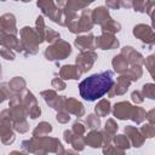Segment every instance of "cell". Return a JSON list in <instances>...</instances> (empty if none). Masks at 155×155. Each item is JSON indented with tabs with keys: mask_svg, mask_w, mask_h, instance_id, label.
Segmentation results:
<instances>
[{
	"mask_svg": "<svg viewBox=\"0 0 155 155\" xmlns=\"http://www.w3.org/2000/svg\"><path fill=\"white\" fill-rule=\"evenodd\" d=\"M113 84V71L105 70L98 74H92L88 78L84 79L79 84V92L85 101L93 102L107 94Z\"/></svg>",
	"mask_w": 155,
	"mask_h": 155,
	"instance_id": "cell-1",
	"label": "cell"
},
{
	"mask_svg": "<svg viewBox=\"0 0 155 155\" xmlns=\"http://www.w3.org/2000/svg\"><path fill=\"white\" fill-rule=\"evenodd\" d=\"M22 149L24 153H33V154H47V153L64 154L65 153L59 139L48 137V136H42V137L33 136L30 139H25L22 142Z\"/></svg>",
	"mask_w": 155,
	"mask_h": 155,
	"instance_id": "cell-2",
	"label": "cell"
},
{
	"mask_svg": "<svg viewBox=\"0 0 155 155\" xmlns=\"http://www.w3.org/2000/svg\"><path fill=\"white\" fill-rule=\"evenodd\" d=\"M19 46H21V52L24 56H33L39 52V45L42 44L44 41L38 35L34 28L31 27H23L19 31Z\"/></svg>",
	"mask_w": 155,
	"mask_h": 155,
	"instance_id": "cell-3",
	"label": "cell"
},
{
	"mask_svg": "<svg viewBox=\"0 0 155 155\" xmlns=\"http://www.w3.org/2000/svg\"><path fill=\"white\" fill-rule=\"evenodd\" d=\"M70 53H71L70 44L64 40H61V39L52 42L44 52L45 58L47 61H52V62H58V61L65 59L68 56H70Z\"/></svg>",
	"mask_w": 155,
	"mask_h": 155,
	"instance_id": "cell-4",
	"label": "cell"
},
{
	"mask_svg": "<svg viewBox=\"0 0 155 155\" xmlns=\"http://www.w3.org/2000/svg\"><path fill=\"white\" fill-rule=\"evenodd\" d=\"M93 25L94 24H93L92 18H91V10H88L87 7L81 11L79 17H76L75 19H73L71 22H69L67 24L69 31L73 34L87 33L93 28Z\"/></svg>",
	"mask_w": 155,
	"mask_h": 155,
	"instance_id": "cell-5",
	"label": "cell"
},
{
	"mask_svg": "<svg viewBox=\"0 0 155 155\" xmlns=\"http://www.w3.org/2000/svg\"><path fill=\"white\" fill-rule=\"evenodd\" d=\"M21 97H22V102H23V105L25 108L27 115L33 120L39 117L41 115V109L38 104V101H36L35 96L30 91L24 90V93Z\"/></svg>",
	"mask_w": 155,
	"mask_h": 155,
	"instance_id": "cell-6",
	"label": "cell"
},
{
	"mask_svg": "<svg viewBox=\"0 0 155 155\" xmlns=\"http://www.w3.org/2000/svg\"><path fill=\"white\" fill-rule=\"evenodd\" d=\"M10 103H8V110H10V114L12 116V120L13 122L15 121H21V120H25V117L28 116L27 115V111H25V108L23 105V102H22V97L18 96V94H13L10 99Z\"/></svg>",
	"mask_w": 155,
	"mask_h": 155,
	"instance_id": "cell-7",
	"label": "cell"
},
{
	"mask_svg": "<svg viewBox=\"0 0 155 155\" xmlns=\"http://www.w3.org/2000/svg\"><path fill=\"white\" fill-rule=\"evenodd\" d=\"M97 58H98V54L93 50L81 51L75 58V63H76V65L80 68V70L84 74V73L88 71L93 67V64L97 61Z\"/></svg>",
	"mask_w": 155,
	"mask_h": 155,
	"instance_id": "cell-8",
	"label": "cell"
},
{
	"mask_svg": "<svg viewBox=\"0 0 155 155\" xmlns=\"http://www.w3.org/2000/svg\"><path fill=\"white\" fill-rule=\"evenodd\" d=\"M133 35L139 39L140 41L148 44V45H153L155 41V34L154 30L150 25L147 24H137L133 27Z\"/></svg>",
	"mask_w": 155,
	"mask_h": 155,
	"instance_id": "cell-9",
	"label": "cell"
},
{
	"mask_svg": "<svg viewBox=\"0 0 155 155\" xmlns=\"http://www.w3.org/2000/svg\"><path fill=\"white\" fill-rule=\"evenodd\" d=\"M120 45L119 40L115 38L114 34L110 33H102L101 36L94 38V47L102 50H113L117 48Z\"/></svg>",
	"mask_w": 155,
	"mask_h": 155,
	"instance_id": "cell-10",
	"label": "cell"
},
{
	"mask_svg": "<svg viewBox=\"0 0 155 155\" xmlns=\"http://www.w3.org/2000/svg\"><path fill=\"white\" fill-rule=\"evenodd\" d=\"M131 85V80L122 73L120 74V76L117 78L116 82L114 81L113 86L110 87V90L108 91V96L109 97H115V96H122L127 92L128 87Z\"/></svg>",
	"mask_w": 155,
	"mask_h": 155,
	"instance_id": "cell-11",
	"label": "cell"
},
{
	"mask_svg": "<svg viewBox=\"0 0 155 155\" xmlns=\"http://www.w3.org/2000/svg\"><path fill=\"white\" fill-rule=\"evenodd\" d=\"M120 54H122L127 63L131 65H142L144 63V57L142 56V53H139L138 51H136L132 46H125L121 48Z\"/></svg>",
	"mask_w": 155,
	"mask_h": 155,
	"instance_id": "cell-12",
	"label": "cell"
},
{
	"mask_svg": "<svg viewBox=\"0 0 155 155\" xmlns=\"http://www.w3.org/2000/svg\"><path fill=\"white\" fill-rule=\"evenodd\" d=\"M63 138H64V142L70 144L76 151H82L85 149V140H84V137L82 136H79V134H75L71 130H65L63 132Z\"/></svg>",
	"mask_w": 155,
	"mask_h": 155,
	"instance_id": "cell-13",
	"label": "cell"
},
{
	"mask_svg": "<svg viewBox=\"0 0 155 155\" xmlns=\"http://www.w3.org/2000/svg\"><path fill=\"white\" fill-rule=\"evenodd\" d=\"M132 104L127 101H122V102H117L114 104L113 107V115L119 119V120H127L130 119L131 115V110H132Z\"/></svg>",
	"mask_w": 155,
	"mask_h": 155,
	"instance_id": "cell-14",
	"label": "cell"
},
{
	"mask_svg": "<svg viewBox=\"0 0 155 155\" xmlns=\"http://www.w3.org/2000/svg\"><path fill=\"white\" fill-rule=\"evenodd\" d=\"M125 133L131 143V145H133L134 148H139L144 144L145 138L144 136L140 133L139 128L134 127V126H126L125 127Z\"/></svg>",
	"mask_w": 155,
	"mask_h": 155,
	"instance_id": "cell-15",
	"label": "cell"
},
{
	"mask_svg": "<svg viewBox=\"0 0 155 155\" xmlns=\"http://www.w3.org/2000/svg\"><path fill=\"white\" fill-rule=\"evenodd\" d=\"M81 75L82 71L76 64H65L59 69V78L63 80H78L81 78Z\"/></svg>",
	"mask_w": 155,
	"mask_h": 155,
	"instance_id": "cell-16",
	"label": "cell"
},
{
	"mask_svg": "<svg viewBox=\"0 0 155 155\" xmlns=\"http://www.w3.org/2000/svg\"><path fill=\"white\" fill-rule=\"evenodd\" d=\"M64 110H67L69 114H73L78 117H81L85 115V107L84 104L75 99V98H65L64 102Z\"/></svg>",
	"mask_w": 155,
	"mask_h": 155,
	"instance_id": "cell-17",
	"label": "cell"
},
{
	"mask_svg": "<svg viewBox=\"0 0 155 155\" xmlns=\"http://www.w3.org/2000/svg\"><path fill=\"white\" fill-rule=\"evenodd\" d=\"M0 46H5V47H8L17 52H21L19 40L17 39V36L8 34L6 31H2V30H0Z\"/></svg>",
	"mask_w": 155,
	"mask_h": 155,
	"instance_id": "cell-18",
	"label": "cell"
},
{
	"mask_svg": "<svg viewBox=\"0 0 155 155\" xmlns=\"http://www.w3.org/2000/svg\"><path fill=\"white\" fill-rule=\"evenodd\" d=\"M94 35L93 34H86V35H80L74 40V45L80 50V51H88V50H94Z\"/></svg>",
	"mask_w": 155,
	"mask_h": 155,
	"instance_id": "cell-19",
	"label": "cell"
},
{
	"mask_svg": "<svg viewBox=\"0 0 155 155\" xmlns=\"http://www.w3.org/2000/svg\"><path fill=\"white\" fill-rule=\"evenodd\" d=\"M1 24H2V31H6L12 35H17L18 29L16 25V17L13 13H4L1 16Z\"/></svg>",
	"mask_w": 155,
	"mask_h": 155,
	"instance_id": "cell-20",
	"label": "cell"
},
{
	"mask_svg": "<svg viewBox=\"0 0 155 155\" xmlns=\"http://www.w3.org/2000/svg\"><path fill=\"white\" fill-rule=\"evenodd\" d=\"M91 18H92L93 24L103 25V24L110 18L108 7H104V6H98V7H96L94 10L91 11Z\"/></svg>",
	"mask_w": 155,
	"mask_h": 155,
	"instance_id": "cell-21",
	"label": "cell"
},
{
	"mask_svg": "<svg viewBox=\"0 0 155 155\" xmlns=\"http://www.w3.org/2000/svg\"><path fill=\"white\" fill-rule=\"evenodd\" d=\"M85 144L91 148H101L103 147V136L102 132L98 130H92L87 133L86 137H84Z\"/></svg>",
	"mask_w": 155,
	"mask_h": 155,
	"instance_id": "cell-22",
	"label": "cell"
},
{
	"mask_svg": "<svg viewBox=\"0 0 155 155\" xmlns=\"http://www.w3.org/2000/svg\"><path fill=\"white\" fill-rule=\"evenodd\" d=\"M7 85H8L10 90L12 91L13 94H19V93H22V92L25 90L27 82H25V80H24L23 78H21V76H15V78H12V79L7 82Z\"/></svg>",
	"mask_w": 155,
	"mask_h": 155,
	"instance_id": "cell-23",
	"label": "cell"
},
{
	"mask_svg": "<svg viewBox=\"0 0 155 155\" xmlns=\"http://www.w3.org/2000/svg\"><path fill=\"white\" fill-rule=\"evenodd\" d=\"M15 133L12 131V127L6 126L4 124H0V139L2 142V144L5 145H10L15 142Z\"/></svg>",
	"mask_w": 155,
	"mask_h": 155,
	"instance_id": "cell-24",
	"label": "cell"
},
{
	"mask_svg": "<svg viewBox=\"0 0 155 155\" xmlns=\"http://www.w3.org/2000/svg\"><path fill=\"white\" fill-rule=\"evenodd\" d=\"M110 111H111L110 101H109V99H105V98L101 99V101L96 104V107H94V113H96L99 117H102V116H108V115L110 114Z\"/></svg>",
	"mask_w": 155,
	"mask_h": 155,
	"instance_id": "cell-25",
	"label": "cell"
},
{
	"mask_svg": "<svg viewBox=\"0 0 155 155\" xmlns=\"http://www.w3.org/2000/svg\"><path fill=\"white\" fill-rule=\"evenodd\" d=\"M111 65H113V68H114V70H115L116 73L122 74V73H125V71L127 70V68H128L130 64L127 63L126 58H125L122 54H117V56H115V57L113 58Z\"/></svg>",
	"mask_w": 155,
	"mask_h": 155,
	"instance_id": "cell-26",
	"label": "cell"
},
{
	"mask_svg": "<svg viewBox=\"0 0 155 155\" xmlns=\"http://www.w3.org/2000/svg\"><path fill=\"white\" fill-rule=\"evenodd\" d=\"M94 0H68L67 6L64 8H68L70 11H79V10H84L86 7H88Z\"/></svg>",
	"mask_w": 155,
	"mask_h": 155,
	"instance_id": "cell-27",
	"label": "cell"
},
{
	"mask_svg": "<svg viewBox=\"0 0 155 155\" xmlns=\"http://www.w3.org/2000/svg\"><path fill=\"white\" fill-rule=\"evenodd\" d=\"M145 116H147V111H145L142 107H137V105H133V107H132L130 119H131L133 122H136L137 125H140V124L145 120Z\"/></svg>",
	"mask_w": 155,
	"mask_h": 155,
	"instance_id": "cell-28",
	"label": "cell"
},
{
	"mask_svg": "<svg viewBox=\"0 0 155 155\" xmlns=\"http://www.w3.org/2000/svg\"><path fill=\"white\" fill-rule=\"evenodd\" d=\"M52 125L50 122L46 121H41L39 122V125H36V127L33 130V136L34 137H42V136H47L48 133L52 132Z\"/></svg>",
	"mask_w": 155,
	"mask_h": 155,
	"instance_id": "cell-29",
	"label": "cell"
},
{
	"mask_svg": "<svg viewBox=\"0 0 155 155\" xmlns=\"http://www.w3.org/2000/svg\"><path fill=\"white\" fill-rule=\"evenodd\" d=\"M130 80L131 82L133 81H138L142 75H143V69H142V65H131V68L128 67L127 70L124 73Z\"/></svg>",
	"mask_w": 155,
	"mask_h": 155,
	"instance_id": "cell-30",
	"label": "cell"
},
{
	"mask_svg": "<svg viewBox=\"0 0 155 155\" xmlns=\"http://www.w3.org/2000/svg\"><path fill=\"white\" fill-rule=\"evenodd\" d=\"M111 142L114 143V145L116 148H119L122 151L130 149V147H131V143H130V140H128V138H127L126 134H116V136L113 137V140Z\"/></svg>",
	"mask_w": 155,
	"mask_h": 155,
	"instance_id": "cell-31",
	"label": "cell"
},
{
	"mask_svg": "<svg viewBox=\"0 0 155 155\" xmlns=\"http://www.w3.org/2000/svg\"><path fill=\"white\" fill-rule=\"evenodd\" d=\"M102 27V33H110V34H115L119 33L121 30V24L119 22H116L113 18H109Z\"/></svg>",
	"mask_w": 155,
	"mask_h": 155,
	"instance_id": "cell-32",
	"label": "cell"
},
{
	"mask_svg": "<svg viewBox=\"0 0 155 155\" xmlns=\"http://www.w3.org/2000/svg\"><path fill=\"white\" fill-rule=\"evenodd\" d=\"M36 5L42 11V15L45 16H48L52 12V10L56 7V4L53 2V0H38Z\"/></svg>",
	"mask_w": 155,
	"mask_h": 155,
	"instance_id": "cell-33",
	"label": "cell"
},
{
	"mask_svg": "<svg viewBox=\"0 0 155 155\" xmlns=\"http://www.w3.org/2000/svg\"><path fill=\"white\" fill-rule=\"evenodd\" d=\"M46 24L44 21V16H38L36 21H35V31L38 33V35L41 38L42 41H45V33H46Z\"/></svg>",
	"mask_w": 155,
	"mask_h": 155,
	"instance_id": "cell-34",
	"label": "cell"
},
{
	"mask_svg": "<svg viewBox=\"0 0 155 155\" xmlns=\"http://www.w3.org/2000/svg\"><path fill=\"white\" fill-rule=\"evenodd\" d=\"M85 125L91 130H98L101 126V119L97 114H88L86 116Z\"/></svg>",
	"mask_w": 155,
	"mask_h": 155,
	"instance_id": "cell-35",
	"label": "cell"
},
{
	"mask_svg": "<svg viewBox=\"0 0 155 155\" xmlns=\"http://www.w3.org/2000/svg\"><path fill=\"white\" fill-rule=\"evenodd\" d=\"M40 94H41V97L44 98V101L48 104V107H51V108H52L53 103L56 102V99H57V97H58L56 90H45V91H41Z\"/></svg>",
	"mask_w": 155,
	"mask_h": 155,
	"instance_id": "cell-36",
	"label": "cell"
},
{
	"mask_svg": "<svg viewBox=\"0 0 155 155\" xmlns=\"http://www.w3.org/2000/svg\"><path fill=\"white\" fill-rule=\"evenodd\" d=\"M140 92H142L143 97H148L150 99H155V85L154 84H151V82L144 84Z\"/></svg>",
	"mask_w": 155,
	"mask_h": 155,
	"instance_id": "cell-37",
	"label": "cell"
},
{
	"mask_svg": "<svg viewBox=\"0 0 155 155\" xmlns=\"http://www.w3.org/2000/svg\"><path fill=\"white\" fill-rule=\"evenodd\" d=\"M13 96L12 91L10 90L7 84H0V103L5 102L6 99H10Z\"/></svg>",
	"mask_w": 155,
	"mask_h": 155,
	"instance_id": "cell-38",
	"label": "cell"
},
{
	"mask_svg": "<svg viewBox=\"0 0 155 155\" xmlns=\"http://www.w3.org/2000/svg\"><path fill=\"white\" fill-rule=\"evenodd\" d=\"M117 128H119V126H117V124H116V121H115L114 119H108V120H107V122H105V125H104V131H105L107 133H109L110 136L114 137V136L116 134Z\"/></svg>",
	"mask_w": 155,
	"mask_h": 155,
	"instance_id": "cell-39",
	"label": "cell"
},
{
	"mask_svg": "<svg viewBox=\"0 0 155 155\" xmlns=\"http://www.w3.org/2000/svg\"><path fill=\"white\" fill-rule=\"evenodd\" d=\"M140 133L144 136V138H153L155 136V126L151 124H145L139 128Z\"/></svg>",
	"mask_w": 155,
	"mask_h": 155,
	"instance_id": "cell-40",
	"label": "cell"
},
{
	"mask_svg": "<svg viewBox=\"0 0 155 155\" xmlns=\"http://www.w3.org/2000/svg\"><path fill=\"white\" fill-rule=\"evenodd\" d=\"M12 128H13L16 132L25 133V132H28V130H29V124L27 122V120L15 121V122H13V125H12Z\"/></svg>",
	"mask_w": 155,
	"mask_h": 155,
	"instance_id": "cell-41",
	"label": "cell"
},
{
	"mask_svg": "<svg viewBox=\"0 0 155 155\" xmlns=\"http://www.w3.org/2000/svg\"><path fill=\"white\" fill-rule=\"evenodd\" d=\"M0 124H4V125H6V126L12 127L13 120H12V116H11L8 109H4V110L0 113Z\"/></svg>",
	"mask_w": 155,
	"mask_h": 155,
	"instance_id": "cell-42",
	"label": "cell"
},
{
	"mask_svg": "<svg viewBox=\"0 0 155 155\" xmlns=\"http://www.w3.org/2000/svg\"><path fill=\"white\" fill-rule=\"evenodd\" d=\"M59 38H61V35H59V33H58V31L53 30L52 28H46V33H45V41H47V42L52 44V42L57 41Z\"/></svg>",
	"mask_w": 155,
	"mask_h": 155,
	"instance_id": "cell-43",
	"label": "cell"
},
{
	"mask_svg": "<svg viewBox=\"0 0 155 155\" xmlns=\"http://www.w3.org/2000/svg\"><path fill=\"white\" fill-rule=\"evenodd\" d=\"M71 131H73L75 134L84 136L85 132H86V126H85V124H84L81 120H76V121H74V124H73Z\"/></svg>",
	"mask_w": 155,
	"mask_h": 155,
	"instance_id": "cell-44",
	"label": "cell"
},
{
	"mask_svg": "<svg viewBox=\"0 0 155 155\" xmlns=\"http://www.w3.org/2000/svg\"><path fill=\"white\" fill-rule=\"evenodd\" d=\"M56 120L59 122V124H68L70 121V114L62 109V110H58L57 111V115H56Z\"/></svg>",
	"mask_w": 155,
	"mask_h": 155,
	"instance_id": "cell-45",
	"label": "cell"
},
{
	"mask_svg": "<svg viewBox=\"0 0 155 155\" xmlns=\"http://www.w3.org/2000/svg\"><path fill=\"white\" fill-rule=\"evenodd\" d=\"M0 56H1L2 58L7 59V61H13L15 57H16L13 50H11V48H8V47H5V46H2V47L0 48Z\"/></svg>",
	"mask_w": 155,
	"mask_h": 155,
	"instance_id": "cell-46",
	"label": "cell"
},
{
	"mask_svg": "<svg viewBox=\"0 0 155 155\" xmlns=\"http://www.w3.org/2000/svg\"><path fill=\"white\" fill-rule=\"evenodd\" d=\"M51 86H52L54 90H57V91H63V90H65V87H67L64 80L61 79V78H53L52 81H51Z\"/></svg>",
	"mask_w": 155,
	"mask_h": 155,
	"instance_id": "cell-47",
	"label": "cell"
},
{
	"mask_svg": "<svg viewBox=\"0 0 155 155\" xmlns=\"http://www.w3.org/2000/svg\"><path fill=\"white\" fill-rule=\"evenodd\" d=\"M154 62H155V57L153 54H150L149 57H147L144 59V63H143V64H145V68L151 76H154Z\"/></svg>",
	"mask_w": 155,
	"mask_h": 155,
	"instance_id": "cell-48",
	"label": "cell"
},
{
	"mask_svg": "<svg viewBox=\"0 0 155 155\" xmlns=\"http://www.w3.org/2000/svg\"><path fill=\"white\" fill-rule=\"evenodd\" d=\"M64 102H65V97L64 96H58L57 99H56V102L52 105V109H54L56 111L64 109Z\"/></svg>",
	"mask_w": 155,
	"mask_h": 155,
	"instance_id": "cell-49",
	"label": "cell"
},
{
	"mask_svg": "<svg viewBox=\"0 0 155 155\" xmlns=\"http://www.w3.org/2000/svg\"><path fill=\"white\" fill-rule=\"evenodd\" d=\"M103 153H104V154H124L122 150H120V149L116 148L115 145H111V143L108 144V145H104Z\"/></svg>",
	"mask_w": 155,
	"mask_h": 155,
	"instance_id": "cell-50",
	"label": "cell"
},
{
	"mask_svg": "<svg viewBox=\"0 0 155 155\" xmlns=\"http://www.w3.org/2000/svg\"><path fill=\"white\" fill-rule=\"evenodd\" d=\"M131 99H132V102L136 103V104H140V103L144 102V97H143L142 92H140V91H137V90L132 92V94H131Z\"/></svg>",
	"mask_w": 155,
	"mask_h": 155,
	"instance_id": "cell-51",
	"label": "cell"
},
{
	"mask_svg": "<svg viewBox=\"0 0 155 155\" xmlns=\"http://www.w3.org/2000/svg\"><path fill=\"white\" fill-rule=\"evenodd\" d=\"M147 0H132V7L137 12H144V6H145Z\"/></svg>",
	"mask_w": 155,
	"mask_h": 155,
	"instance_id": "cell-52",
	"label": "cell"
},
{
	"mask_svg": "<svg viewBox=\"0 0 155 155\" xmlns=\"http://www.w3.org/2000/svg\"><path fill=\"white\" fill-rule=\"evenodd\" d=\"M154 0H147L145 1V6H144V12H147L150 17L153 16V10H154Z\"/></svg>",
	"mask_w": 155,
	"mask_h": 155,
	"instance_id": "cell-53",
	"label": "cell"
},
{
	"mask_svg": "<svg viewBox=\"0 0 155 155\" xmlns=\"http://www.w3.org/2000/svg\"><path fill=\"white\" fill-rule=\"evenodd\" d=\"M105 5L108 8L117 10L120 8V0H105Z\"/></svg>",
	"mask_w": 155,
	"mask_h": 155,
	"instance_id": "cell-54",
	"label": "cell"
},
{
	"mask_svg": "<svg viewBox=\"0 0 155 155\" xmlns=\"http://www.w3.org/2000/svg\"><path fill=\"white\" fill-rule=\"evenodd\" d=\"M154 114H155V110H154V109H151V110H149V111L147 113V116H145V119H148L149 124H151V125H154V124H155Z\"/></svg>",
	"mask_w": 155,
	"mask_h": 155,
	"instance_id": "cell-55",
	"label": "cell"
},
{
	"mask_svg": "<svg viewBox=\"0 0 155 155\" xmlns=\"http://www.w3.org/2000/svg\"><path fill=\"white\" fill-rule=\"evenodd\" d=\"M67 2L68 0H56V6L58 8H64L67 6Z\"/></svg>",
	"mask_w": 155,
	"mask_h": 155,
	"instance_id": "cell-56",
	"label": "cell"
},
{
	"mask_svg": "<svg viewBox=\"0 0 155 155\" xmlns=\"http://www.w3.org/2000/svg\"><path fill=\"white\" fill-rule=\"evenodd\" d=\"M0 30H2V24H1V17H0Z\"/></svg>",
	"mask_w": 155,
	"mask_h": 155,
	"instance_id": "cell-57",
	"label": "cell"
},
{
	"mask_svg": "<svg viewBox=\"0 0 155 155\" xmlns=\"http://www.w3.org/2000/svg\"><path fill=\"white\" fill-rule=\"evenodd\" d=\"M21 1H23V2H29V1H31V0H21Z\"/></svg>",
	"mask_w": 155,
	"mask_h": 155,
	"instance_id": "cell-58",
	"label": "cell"
},
{
	"mask_svg": "<svg viewBox=\"0 0 155 155\" xmlns=\"http://www.w3.org/2000/svg\"><path fill=\"white\" fill-rule=\"evenodd\" d=\"M0 74H1V64H0Z\"/></svg>",
	"mask_w": 155,
	"mask_h": 155,
	"instance_id": "cell-59",
	"label": "cell"
},
{
	"mask_svg": "<svg viewBox=\"0 0 155 155\" xmlns=\"http://www.w3.org/2000/svg\"><path fill=\"white\" fill-rule=\"evenodd\" d=\"M1 1H6V0H1ZM15 1H18V0H15Z\"/></svg>",
	"mask_w": 155,
	"mask_h": 155,
	"instance_id": "cell-60",
	"label": "cell"
}]
</instances>
